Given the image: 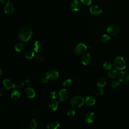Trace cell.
Listing matches in <instances>:
<instances>
[{
    "instance_id": "6da1fadb",
    "label": "cell",
    "mask_w": 129,
    "mask_h": 129,
    "mask_svg": "<svg viewBox=\"0 0 129 129\" xmlns=\"http://www.w3.org/2000/svg\"><path fill=\"white\" fill-rule=\"evenodd\" d=\"M32 29L29 27L25 26L20 30L18 33V37L22 41L27 42L32 37Z\"/></svg>"
},
{
    "instance_id": "7a4b0ae2",
    "label": "cell",
    "mask_w": 129,
    "mask_h": 129,
    "mask_svg": "<svg viewBox=\"0 0 129 129\" xmlns=\"http://www.w3.org/2000/svg\"><path fill=\"white\" fill-rule=\"evenodd\" d=\"M113 65L116 70L121 71L125 68L126 61L122 57L117 56L114 59Z\"/></svg>"
},
{
    "instance_id": "3957f363",
    "label": "cell",
    "mask_w": 129,
    "mask_h": 129,
    "mask_svg": "<svg viewBox=\"0 0 129 129\" xmlns=\"http://www.w3.org/2000/svg\"><path fill=\"white\" fill-rule=\"evenodd\" d=\"M84 102V99L82 97L76 96L72 99L70 104L72 108H78L83 106Z\"/></svg>"
},
{
    "instance_id": "277c9868",
    "label": "cell",
    "mask_w": 129,
    "mask_h": 129,
    "mask_svg": "<svg viewBox=\"0 0 129 129\" xmlns=\"http://www.w3.org/2000/svg\"><path fill=\"white\" fill-rule=\"evenodd\" d=\"M119 31V26L115 24H111L108 26L107 29V32L111 36L116 35Z\"/></svg>"
},
{
    "instance_id": "5b68a950",
    "label": "cell",
    "mask_w": 129,
    "mask_h": 129,
    "mask_svg": "<svg viewBox=\"0 0 129 129\" xmlns=\"http://www.w3.org/2000/svg\"><path fill=\"white\" fill-rule=\"evenodd\" d=\"M87 49V46L83 43H80L76 46L74 50V52L76 55H79L85 52Z\"/></svg>"
},
{
    "instance_id": "8992f818",
    "label": "cell",
    "mask_w": 129,
    "mask_h": 129,
    "mask_svg": "<svg viewBox=\"0 0 129 129\" xmlns=\"http://www.w3.org/2000/svg\"><path fill=\"white\" fill-rule=\"evenodd\" d=\"M69 96V91L66 89H61L58 94V97L59 101L63 102L66 101Z\"/></svg>"
},
{
    "instance_id": "52a82bcc",
    "label": "cell",
    "mask_w": 129,
    "mask_h": 129,
    "mask_svg": "<svg viewBox=\"0 0 129 129\" xmlns=\"http://www.w3.org/2000/svg\"><path fill=\"white\" fill-rule=\"evenodd\" d=\"M117 78L120 82H126L129 81V74L125 71H121L117 74Z\"/></svg>"
},
{
    "instance_id": "ba28073f",
    "label": "cell",
    "mask_w": 129,
    "mask_h": 129,
    "mask_svg": "<svg viewBox=\"0 0 129 129\" xmlns=\"http://www.w3.org/2000/svg\"><path fill=\"white\" fill-rule=\"evenodd\" d=\"M3 86L7 90H11L16 87V84L9 79H5L3 82Z\"/></svg>"
},
{
    "instance_id": "9c48e42d",
    "label": "cell",
    "mask_w": 129,
    "mask_h": 129,
    "mask_svg": "<svg viewBox=\"0 0 129 129\" xmlns=\"http://www.w3.org/2000/svg\"><path fill=\"white\" fill-rule=\"evenodd\" d=\"M71 9L74 12H78L81 10V5L78 0H74L71 2Z\"/></svg>"
},
{
    "instance_id": "30bf717a",
    "label": "cell",
    "mask_w": 129,
    "mask_h": 129,
    "mask_svg": "<svg viewBox=\"0 0 129 129\" xmlns=\"http://www.w3.org/2000/svg\"><path fill=\"white\" fill-rule=\"evenodd\" d=\"M102 9L98 6H93L90 8V13L95 16H99L102 13Z\"/></svg>"
},
{
    "instance_id": "8fae6325",
    "label": "cell",
    "mask_w": 129,
    "mask_h": 129,
    "mask_svg": "<svg viewBox=\"0 0 129 129\" xmlns=\"http://www.w3.org/2000/svg\"><path fill=\"white\" fill-rule=\"evenodd\" d=\"M95 119V115L93 112L87 113L85 117V120L87 123H92Z\"/></svg>"
},
{
    "instance_id": "7c38bea8",
    "label": "cell",
    "mask_w": 129,
    "mask_h": 129,
    "mask_svg": "<svg viewBox=\"0 0 129 129\" xmlns=\"http://www.w3.org/2000/svg\"><path fill=\"white\" fill-rule=\"evenodd\" d=\"M46 76L48 79L56 80L59 76V74L55 71H49L46 73Z\"/></svg>"
},
{
    "instance_id": "4fadbf2b",
    "label": "cell",
    "mask_w": 129,
    "mask_h": 129,
    "mask_svg": "<svg viewBox=\"0 0 129 129\" xmlns=\"http://www.w3.org/2000/svg\"><path fill=\"white\" fill-rule=\"evenodd\" d=\"M8 2L5 5L4 7V12L7 14H10L13 13L14 11L13 5L10 3V0H8Z\"/></svg>"
},
{
    "instance_id": "5bb4252c",
    "label": "cell",
    "mask_w": 129,
    "mask_h": 129,
    "mask_svg": "<svg viewBox=\"0 0 129 129\" xmlns=\"http://www.w3.org/2000/svg\"><path fill=\"white\" fill-rule=\"evenodd\" d=\"M91 61V56L90 53H87L85 54L82 57L81 61L84 65L89 64Z\"/></svg>"
},
{
    "instance_id": "9a60e30c",
    "label": "cell",
    "mask_w": 129,
    "mask_h": 129,
    "mask_svg": "<svg viewBox=\"0 0 129 129\" xmlns=\"http://www.w3.org/2000/svg\"><path fill=\"white\" fill-rule=\"evenodd\" d=\"M25 93L27 97L29 98H33L35 96V92L32 88L28 87L25 90Z\"/></svg>"
},
{
    "instance_id": "2e32d148",
    "label": "cell",
    "mask_w": 129,
    "mask_h": 129,
    "mask_svg": "<svg viewBox=\"0 0 129 129\" xmlns=\"http://www.w3.org/2000/svg\"><path fill=\"white\" fill-rule=\"evenodd\" d=\"M86 104L89 106H92L95 104L96 101L94 97L91 96H88L85 99Z\"/></svg>"
},
{
    "instance_id": "e0dca14e",
    "label": "cell",
    "mask_w": 129,
    "mask_h": 129,
    "mask_svg": "<svg viewBox=\"0 0 129 129\" xmlns=\"http://www.w3.org/2000/svg\"><path fill=\"white\" fill-rule=\"evenodd\" d=\"M43 48L42 43L39 41H36L34 43V50L36 52H40Z\"/></svg>"
},
{
    "instance_id": "ac0fdd59",
    "label": "cell",
    "mask_w": 129,
    "mask_h": 129,
    "mask_svg": "<svg viewBox=\"0 0 129 129\" xmlns=\"http://www.w3.org/2000/svg\"><path fill=\"white\" fill-rule=\"evenodd\" d=\"M106 84V79L103 77H99L97 80V84L100 88H103Z\"/></svg>"
},
{
    "instance_id": "d6986e66",
    "label": "cell",
    "mask_w": 129,
    "mask_h": 129,
    "mask_svg": "<svg viewBox=\"0 0 129 129\" xmlns=\"http://www.w3.org/2000/svg\"><path fill=\"white\" fill-rule=\"evenodd\" d=\"M59 123L57 121H53L50 122L47 125V127L49 129H56L59 126Z\"/></svg>"
},
{
    "instance_id": "ffe728a7",
    "label": "cell",
    "mask_w": 129,
    "mask_h": 129,
    "mask_svg": "<svg viewBox=\"0 0 129 129\" xmlns=\"http://www.w3.org/2000/svg\"><path fill=\"white\" fill-rule=\"evenodd\" d=\"M34 55H35L34 52L31 50H27L24 53V56L27 59H32L34 57Z\"/></svg>"
},
{
    "instance_id": "44dd1931",
    "label": "cell",
    "mask_w": 129,
    "mask_h": 129,
    "mask_svg": "<svg viewBox=\"0 0 129 129\" xmlns=\"http://www.w3.org/2000/svg\"><path fill=\"white\" fill-rule=\"evenodd\" d=\"M20 96V93L17 90H14L11 94V98L15 101H17L19 99Z\"/></svg>"
},
{
    "instance_id": "7402d4cb",
    "label": "cell",
    "mask_w": 129,
    "mask_h": 129,
    "mask_svg": "<svg viewBox=\"0 0 129 129\" xmlns=\"http://www.w3.org/2000/svg\"><path fill=\"white\" fill-rule=\"evenodd\" d=\"M58 106V103L56 100L51 101L49 104V108L52 111H55Z\"/></svg>"
},
{
    "instance_id": "603a6c76",
    "label": "cell",
    "mask_w": 129,
    "mask_h": 129,
    "mask_svg": "<svg viewBox=\"0 0 129 129\" xmlns=\"http://www.w3.org/2000/svg\"><path fill=\"white\" fill-rule=\"evenodd\" d=\"M25 47V45L23 43L18 42L15 46V49L17 52H21L22 51Z\"/></svg>"
},
{
    "instance_id": "cb8c5ba5",
    "label": "cell",
    "mask_w": 129,
    "mask_h": 129,
    "mask_svg": "<svg viewBox=\"0 0 129 129\" xmlns=\"http://www.w3.org/2000/svg\"><path fill=\"white\" fill-rule=\"evenodd\" d=\"M113 64L109 61H106L103 63V67L104 70H110L112 68Z\"/></svg>"
},
{
    "instance_id": "d4e9b609",
    "label": "cell",
    "mask_w": 129,
    "mask_h": 129,
    "mask_svg": "<svg viewBox=\"0 0 129 129\" xmlns=\"http://www.w3.org/2000/svg\"><path fill=\"white\" fill-rule=\"evenodd\" d=\"M117 70H112L111 71H109L107 73V76L110 78H115L117 75Z\"/></svg>"
},
{
    "instance_id": "484cf974",
    "label": "cell",
    "mask_w": 129,
    "mask_h": 129,
    "mask_svg": "<svg viewBox=\"0 0 129 129\" xmlns=\"http://www.w3.org/2000/svg\"><path fill=\"white\" fill-rule=\"evenodd\" d=\"M29 125L31 128L35 129L37 125V120L35 119H31L29 122Z\"/></svg>"
},
{
    "instance_id": "4316f807",
    "label": "cell",
    "mask_w": 129,
    "mask_h": 129,
    "mask_svg": "<svg viewBox=\"0 0 129 129\" xmlns=\"http://www.w3.org/2000/svg\"><path fill=\"white\" fill-rule=\"evenodd\" d=\"M110 37L107 34H103L101 37V40L103 43H107L109 41Z\"/></svg>"
},
{
    "instance_id": "83f0119b",
    "label": "cell",
    "mask_w": 129,
    "mask_h": 129,
    "mask_svg": "<svg viewBox=\"0 0 129 129\" xmlns=\"http://www.w3.org/2000/svg\"><path fill=\"white\" fill-rule=\"evenodd\" d=\"M72 84V81L71 79H67L63 83V86L66 88L69 87L70 86H71Z\"/></svg>"
},
{
    "instance_id": "f1b7e54d",
    "label": "cell",
    "mask_w": 129,
    "mask_h": 129,
    "mask_svg": "<svg viewBox=\"0 0 129 129\" xmlns=\"http://www.w3.org/2000/svg\"><path fill=\"white\" fill-rule=\"evenodd\" d=\"M119 81L117 80H114L111 82V87L113 88H116L119 85Z\"/></svg>"
},
{
    "instance_id": "f546056e",
    "label": "cell",
    "mask_w": 129,
    "mask_h": 129,
    "mask_svg": "<svg viewBox=\"0 0 129 129\" xmlns=\"http://www.w3.org/2000/svg\"><path fill=\"white\" fill-rule=\"evenodd\" d=\"M16 87L18 89H22L24 87V83L22 82H18L16 84Z\"/></svg>"
},
{
    "instance_id": "4dcf8cb0",
    "label": "cell",
    "mask_w": 129,
    "mask_h": 129,
    "mask_svg": "<svg viewBox=\"0 0 129 129\" xmlns=\"http://www.w3.org/2000/svg\"><path fill=\"white\" fill-rule=\"evenodd\" d=\"M75 111L74 109H70L68 111L67 113V115L70 117L73 116L75 115Z\"/></svg>"
},
{
    "instance_id": "1f68e13d",
    "label": "cell",
    "mask_w": 129,
    "mask_h": 129,
    "mask_svg": "<svg viewBox=\"0 0 129 129\" xmlns=\"http://www.w3.org/2000/svg\"><path fill=\"white\" fill-rule=\"evenodd\" d=\"M81 2L86 6H89L92 3V0H81Z\"/></svg>"
},
{
    "instance_id": "d6a6232c",
    "label": "cell",
    "mask_w": 129,
    "mask_h": 129,
    "mask_svg": "<svg viewBox=\"0 0 129 129\" xmlns=\"http://www.w3.org/2000/svg\"><path fill=\"white\" fill-rule=\"evenodd\" d=\"M104 93V91L102 89V88H100L99 89H97V90L96 91V94L98 96H100L102 95V94H103Z\"/></svg>"
},
{
    "instance_id": "836d02e7",
    "label": "cell",
    "mask_w": 129,
    "mask_h": 129,
    "mask_svg": "<svg viewBox=\"0 0 129 129\" xmlns=\"http://www.w3.org/2000/svg\"><path fill=\"white\" fill-rule=\"evenodd\" d=\"M35 57L36 59L39 62H43L44 61V57L41 55H37Z\"/></svg>"
},
{
    "instance_id": "e575fe53",
    "label": "cell",
    "mask_w": 129,
    "mask_h": 129,
    "mask_svg": "<svg viewBox=\"0 0 129 129\" xmlns=\"http://www.w3.org/2000/svg\"><path fill=\"white\" fill-rule=\"evenodd\" d=\"M50 97L52 100H54L56 98V93L55 91H53L50 93Z\"/></svg>"
},
{
    "instance_id": "d590c367",
    "label": "cell",
    "mask_w": 129,
    "mask_h": 129,
    "mask_svg": "<svg viewBox=\"0 0 129 129\" xmlns=\"http://www.w3.org/2000/svg\"><path fill=\"white\" fill-rule=\"evenodd\" d=\"M48 79L47 78L46 76V77H43V78L41 79L42 82L43 83H47V82H48Z\"/></svg>"
},
{
    "instance_id": "8d00e7d4",
    "label": "cell",
    "mask_w": 129,
    "mask_h": 129,
    "mask_svg": "<svg viewBox=\"0 0 129 129\" xmlns=\"http://www.w3.org/2000/svg\"><path fill=\"white\" fill-rule=\"evenodd\" d=\"M25 84L27 86H29L31 84V82L29 80L27 79L25 81Z\"/></svg>"
},
{
    "instance_id": "74e56055",
    "label": "cell",
    "mask_w": 129,
    "mask_h": 129,
    "mask_svg": "<svg viewBox=\"0 0 129 129\" xmlns=\"http://www.w3.org/2000/svg\"><path fill=\"white\" fill-rule=\"evenodd\" d=\"M0 4L1 5L5 4V0H0Z\"/></svg>"
},
{
    "instance_id": "f35d334b",
    "label": "cell",
    "mask_w": 129,
    "mask_h": 129,
    "mask_svg": "<svg viewBox=\"0 0 129 129\" xmlns=\"http://www.w3.org/2000/svg\"><path fill=\"white\" fill-rule=\"evenodd\" d=\"M2 73H3L2 70V69H0V75H2Z\"/></svg>"
},
{
    "instance_id": "ab89813d",
    "label": "cell",
    "mask_w": 129,
    "mask_h": 129,
    "mask_svg": "<svg viewBox=\"0 0 129 129\" xmlns=\"http://www.w3.org/2000/svg\"><path fill=\"white\" fill-rule=\"evenodd\" d=\"M2 91H1V96H2Z\"/></svg>"
}]
</instances>
